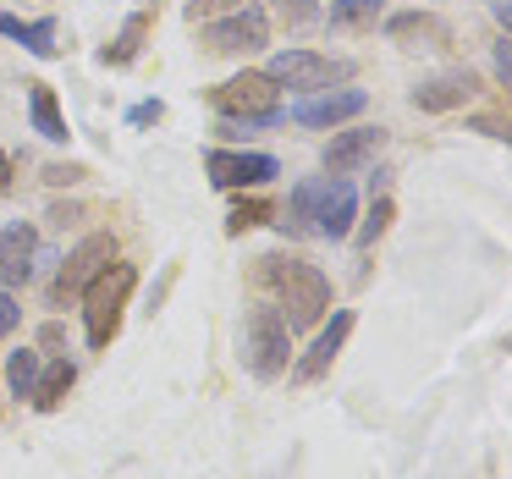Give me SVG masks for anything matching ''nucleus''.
Here are the masks:
<instances>
[{"instance_id": "6", "label": "nucleus", "mask_w": 512, "mask_h": 479, "mask_svg": "<svg viewBox=\"0 0 512 479\" xmlns=\"http://www.w3.org/2000/svg\"><path fill=\"white\" fill-rule=\"evenodd\" d=\"M347 61L336 56H314V50H281V56H270L265 78L270 83H287V89H331V83H347Z\"/></svg>"}, {"instance_id": "3", "label": "nucleus", "mask_w": 512, "mask_h": 479, "mask_svg": "<svg viewBox=\"0 0 512 479\" xmlns=\"http://www.w3.org/2000/svg\"><path fill=\"white\" fill-rule=\"evenodd\" d=\"M133 287H138V270L122 265V259H111V265L83 287V336H89V347H111L116 342Z\"/></svg>"}, {"instance_id": "24", "label": "nucleus", "mask_w": 512, "mask_h": 479, "mask_svg": "<svg viewBox=\"0 0 512 479\" xmlns=\"http://www.w3.org/2000/svg\"><path fill=\"white\" fill-rule=\"evenodd\" d=\"M270 6H276V17L287 28H309L314 17H320V6H314V0H270Z\"/></svg>"}, {"instance_id": "8", "label": "nucleus", "mask_w": 512, "mask_h": 479, "mask_svg": "<svg viewBox=\"0 0 512 479\" xmlns=\"http://www.w3.org/2000/svg\"><path fill=\"white\" fill-rule=\"evenodd\" d=\"M204 45H210L215 56H248V50H265L270 45V17L259 12V6H237V12H226L221 23L204 28Z\"/></svg>"}, {"instance_id": "12", "label": "nucleus", "mask_w": 512, "mask_h": 479, "mask_svg": "<svg viewBox=\"0 0 512 479\" xmlns=\"http://www.w3.org/2000/svg\"><path fill=\"white\" fill-rule=\"evenodd\" d=\"M39 270V232L28 221H12L0 232V287L12 292Z\"/></svg>"}, {"instance_id": "25", "label": "nucleus", "mask_w": 512, "mask_h": 479, "mask_svg": "<svg viewBox=\"0 0 512 479\" xmlns=\"http://www.w3.org/2000/svg\"><path fill=\"white\" fill-rule=\"evenodd\" d=\"M17 320H23V309H17V298L6 287H0V342H6V336L17 331Z\"/></svg>"}, {"instance_id": "18", "label": "nucleus", "mask_w": 512, "mask_h": 479, "mask_svg": "<svg viewBox=\"0 0 512 479\" xmlns=\"http://www.w3.org/2000/svg\"><path fill=\"white\" fill-rule=\"evenodd\" d=\"M0 39H17V45H23L28 56H39V61H56V23H50V17L23 23V17L0 12Z\"/></svg>"}, {"instance_id": "2", "label": "nucleus", "mask_w": 512, "mask_h": 479, "mask_svg": "<svg viewBox=\"0 0 512 479\" xmlns=\"http://www.w3.org/2000/svg\"><path fill=\"white\" fill-rule=\"evenodd\" d=\"M358 221V193L347 177H309L292 188L287 199V232H314V237H331V243H342L347 232H353Z\"/></svg>"}, {"instance_id": "4", "label": "nucleus", "mask_w": 512, "mask_h": 479, "mask_svg": "<svg viewBox=\"0 0 512 479\" xmlns=\"http://www.w3.org/2000/svg\"><path fill=\"white\" fill-rule=\"evenodd\" d=\"M287 358H292V331L276 309H254L243 325V364L254 380H276L287 375Z\"/></svg>"}, {"instance_id": "14", "label": "nucleus", "mask_w": 512, "mask_h": 479, "mask_svg": "<svg viewBox=\"0 0 512 479\" xmlns=\"http://www.w3.org/2000/svg\"><path fill=\"white\" fill-rule=\"evenodd\" d=\"M347 336H353V309H336L331 325H325L320 336H314V347L298 358V369H292V380H320L325 369L336 364V353L347 347Z\"/></svg>"}, {"instance_id": "28", "label": "nucleus", "mask_w": 512, "mask_h": 479, "mask_svg": "<svg viewBox=\"0 0 512 479\" xmlns=\"http://www.w3.org/2000/svg\"><path fill=\"white\" fill-rule=\"evenodd\" d=\"M50 188H67V182H83V166H45Z\"/></svg>"}, {"instance_id": "20", "label": "nucleus", "mask_w": 512, "mask_h": 479, "mask_svg": "<svg viewBox=\"0 0 512 479\" xmlns=\"http://www.w3.org/2000/svg\"><path fill=\"white\" fill-rule=\"evenodd\" d=\"M380 23V0H336L331 6V28L347 34V28H375Z\"/></svg>"}, {"instance_id": "27", "label": "nucleus", "mask_w": 512, "mask_h": 479, "mask_svg": "<svg viewBox=\"0 0 512 479\" xmlns=\"http://www.w3.org/2000/svg\"><path fill=\"white\" fill-rule=\"evenodd\" d=\"M160 116H166V105H160V100H144V105H133V111H127V122H133V127H155Z\"/></svg>"}, {"instance_id": "19", "label": "nucleus", "mask_w": 512, "mask_h": 479, "mask_svg": "<svg viewBox=\"0 0 512 479\" xmlns=\"http://www.w3.org/2000/svg\"><path fill=\"white\" fill-rule=\"evenodd\" d=\"M72 380H78V369L67 364V358H56V364H39V380H34V408L39 413H56L61 397L72 391Z\"/></svg>"}, {"instance_id": "26", "label": "nucleus", "mask_w": 512, "mask_h": 479, "mask_svg": "<svg viewBox=\"0 0 512 479\" xmlns=\"http://www.w3.org/2000/svg\"><path fill=\"white\" fill-rule=\"evenodd\" d=\"M243 0H188V23H199V17H215V12H237Z\"/></svg>"}, {"instance_id": "15", "label": "nucleus", "mask_w": 512, "mask_h": 479, "mask_svg": "<svg viewBox=\"0 0 512 479\" xmlns=\"http://www.w3.org/2000/svg\"><path fill=\"white\" fill-rule=\"evenodd\" d=\"M386 34L397 39V45H413V50H446L452 45V28L435 12H397V17H386Z\"/></svg>"}, {"instance_id": "16", "label": "nucleus", "mask_w": 512, "mask_h": 479, "mask_svg": "<svg viewBox=\"0 0 512 479\" xmlns=\"http://www.w3.org/2000/svg\"><path fill=\"white\" fill-rule=\"evenodd\" d=\"M155 12H160V0H144L133 17L122 23V34L111 39V45L100 50V61L105 67H127V61H138V50H144V39H149V28H155Z\"/></svg>"}, {"instance_id": "22", "label": "nucleus", "mask_w": 512, "mask_h": 479, "mask_svg": "<svg viewBox=\"0 0 512 479\" xmlns=\"http://www.w3.org/2000/svg\"><path fill=\"white\" fill-rule=\"evenodd\" d=\"M391 215H397V204H391V199H386V193H380V199H375V204H369V221H364V226H358V243H364V248H375V243H380V237H386V226H391Z\"/></svg>"}, {"instance_id": "21", "label": "nucleus", "mask_w": 512, "mask_h": 479, "mask_svg": "<svg viewBox=\"0 0 512 479\" xmlns=\"http://www.w3.org/2000/svg\"><path fill=\"white\" fill-rule=\"evenodd\" d=\"M34 380H39V353L34 347H23V353L6 358V386H12L17 397H34Z\"/></svg>"}, {"instance_id": "13", "label": "nucleus", "mask_w": 512, "mask_h": 479, "mask_svg": "<svg viewBox=\"0 0 512 479\" xmlns=\"http://www.w3.org/2000/svg\"><path fill=\"white\" fill-rule=\"evenodd\" d=\"M386 149V127H353V133H336L325 144V171L331 177H347V171L369 166V160Z\"/></svg>"}, {"instance_id": "17", "label": "nucleus", "mask_w": 512, "mask_h": 479, "mask_svg": "<svg viewBox=\"0 0 512 479\" xmlns=\"http://www.w3.org/2000/svg\"><path fill=\"white\" fill-rule=\"evenodd\" d=\"M28 116H34V133L50 138V144H67L72 138V127H67V116H61V100H56L50 83H28Z\"/></svg>"}, {"instance_id": "11", "label": "nucleus", "mask_w": 512, "mask_h": 479, "mask_svg": "<svg viewBox=\"0 0 512 479\" xmlns=\"http://www.w3.org/2000/svg\"><path fill=\"white\" fill-rule=\"evenodd\" d=\"M474 94H479V72L452 67V72H435V78H424L419 89H413V111L441 116V111H457V105H468Z\"/></svg>"}, {"instance_id": "30", "label": "nucleus", "mask_w": 512, "mask_h": 479, "mask_svg": "<svg viewBox=\"0 0 512 479\" xmlns=\"http://www.w3.org/2000/svg\"><path fill=\"white\" fill-rule=\"evenodd\" d=\"M6 188H12V155L0 149V199H6Z\"/></svg>"}, {"instance_id": "9", "label": "nucleus", "mask_w": 512, "mask_h": 479, "mask_svg": "<svg viewBox=\"0 0 512 479\" xmlns=\"http://www.w3.org/2000/svg\"><path fill=\"white\" fill-rule=\"evenodd\" d=\"M210 105L221 116H270V111H281V105H276V83H270L265 72H237V78L215 83Z\"/></svg>"}, {"instance_id": "5", "label": "nucleus", "mask_w": 512, "mask_h": 479, "mask_svg": "<svg viewBox=\"0 0 512 479\" xmlns=\"http://www.w3.org/2000/svg\"><path fill=\"white\" fill-rule=\"evenodd\" d=\"M111 259H116V237H111V232L83 237V243L67 254V265H61L56 287H50V303H56V309H67L72 298H83V287H89V281L100 276V270L111 265Z\"/></svg>"}, {"instance_id": "1", "label": "nucleus", "mask_w": 512, "mask_h": 479, "mask_svg": "<svg viewBox=\"0 0 512 479\" xmlns=\"http://www.w3.org/2000/svg\"><path fill=\"white\" fill-rule=\"evenodd\" d=\"M259 287L276 292L281 303V320H287V331H303V325H320L325 309H331V281L320 276V265H309V259L298 254H265L259 259Z\"/></svg>"}, {"instance_id": "29", "label": "nucleus", "mask_w": 512, "mask_h": 479, "mask_svg": "<svg viewBox=\"0 0 512 479\" xmlns=\"http://www.w3.org/2000/svg\"><path fill=\"white\" fill-rule=\"evenodd\" d=\"M496 78L512 83V39H496Z\"/></svg>"}, {"instance_id": "23", "label": "nucleus", "mask_w": 512, "mask_h": 479, "mask_svg": "<svg viewBox=\"0 0 512 479\" xmlns=\"http://www.w3.org/2000/svg\"><path fill=\"white\" fill-rule=\"evenodd\" d=\"M265 221H270V204L265 199H243L232 215H226V232L243 237V232H254V226H265Z\"/></svg>"}, {"instance_id": "10", "label": "nucleus", "mask_w": 512, "mask_h": 479, "mask_svg": "<svg viewBox=\"0 0 512 479\" xmlns=\"http://www.w3.org/2000/svg\"><path fill=\"white\" fill-rule=\"evenodd\" d=\"M364 105H369L364 89H320V94H309V100H298L287 116L298 127H342V122H353V116H364Z\"/></svg>"}, {"instance_id": "7", "label": "nucleus", "mask_w": 512, "mask_h": 479, "mask_svg": "<svg viewBox=\"0 0 512 479\" xmlns=\"http://www.w3.org/2000/svg\"><path fill=\"white\" fill-rule=\"evenodd\" d=\"M204 171H210V182L221 193H237V188H265L270 177H281V160L254 155V149H210Z\"/></svg>"}]
</instances>
